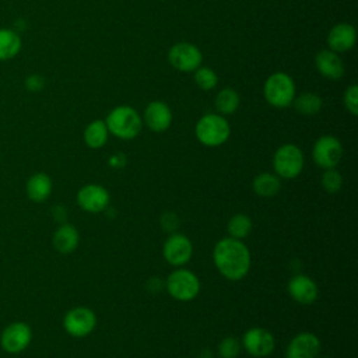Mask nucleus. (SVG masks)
Here are the masks:
<instances>
[{
	"mask_svg": "<svg viewBox=\"0 0 358 358\" xmlns=\"http://www.w3.org/2000/svg\"><path fill=\"white\" fill-rule=\"evenodd\" d=\"M239 103H241V99L238 92L229 87L222 88L215 96V109L222 116L232 115L234 112H236V109L239 108Z\"/></svg>",
	"mask_w": 358,
	"mask_h": 358,
	"instance_id": "25",
	"label": "nucleus"
},
{
	"mask_svg": "<svg viewBox=\"0 0 358 358\" xmlns=\"http://www.w3.org/2000/svg\"><path fill=\"white\" fill-rule=\"evenodd\" d=\"M165 288L173 299L179 302H189L199 295L201 284L192 270L176 267L165 280Z\"/></svg>",
	"mask_w": 358,
	"mask_h": 358,
	"instance_id": "4",
	"label": "nucleus"
},
{
	"mask_svg": "<svg viewBox=\"0 0 358 358\" xmlns=\"http://www.w3.org/2000/svg\"><path fill=\"white\" fill-rule=\"evenodd\" d=\"M343 157V145L340 140L331 134L320 136L312 148V158L317 166L323 169L336 168Z\"/></svg>",
	"mask_w": 358,
	"mask_h": 358,
	"instance_id": "10",
	"label": "nucleus"
},
{
	"mask_svg": "<svg viewBox=\"0 0 358 358\" xmlns=\"http://www.w3.org/2000/svg\"><path fill=\"white\" fill-rule=\"evenodd\" d=\"M126 164V157L123 154H115L109 158V165L113 168H122Z\"/></svg>",
	"mask_w": 358,
	"mask_h": 358,
	"instance_id": "33",
	"label": "nucleus"
},
{
	"mask_svg": "<svg viewBox=\"0 0 358 358\" xmlns=\"http://www.w3.org/2000/svg\"><path fill=\"white\" fill-rule=\"evenodd\" d=\"M164 287H165V282H162L159 278H151V280L147 282V288H148L151 292H159Z\"/></svg>",
	"mask_w": 358,
	"mask_h": 358,
	"instance_id": "34",
	"label": "nucleus"
},
{
	"mask_svg": "<svg viewBox=\"0 0 358 358\" xmlns=\"http://www.w3.org/2000/svg\"><path fill=\"white\" fill-rule=\"evenodd\" d=\"M315 64L317 71L329 80H340L345 73L341 57L330 49L320 50L315 57Z\"/></svg>",
	"mask_w": 358,
	"mask_h": 358,
	"instance_id": "18",
	"label": "nucleus"
},
{
	"mask_svg": "<svg viewBox=\"0 0 358 358\" xmlns=\"http://www.w3.org/2000/svg\"><path fill=\"white\" fill-rule=\"evenodd\" d=\"M320 185L327 193L334 194V193L340 192V189L343 186V176L336 168L324 169V172L320 178Z\"/></svg>",
	"mask_w": 358,
	"mask_h": 358,
	"instance_id": "28",
	"label": "nucleus"
},
{
	"mask_svg": "<svg viewBox=\"0 0 358 358\" xmlns=\"http://www.w3.org/2000/svg\"><path fill=\"white\" fill-rule=\"evenodd\" d=\"M213 262L224 278L239 281L248 275L252 257L249 248L243 241L227 236L215 243L213 249Z\"/></svg>",
	"mask_w": 358,
	"mask_h": 358,
	"instance_id": "1",
	"label": "nucleus"
},
{
	"mask_svg": "<svg viewBox=\"0 0 358 358\" xmlns=\"http://www.w3.org/2000/svg\"><path fill=\"white\" fill-rule=\"evenodd\" d=\"M77 204L81 210L96 214L105 211L110 203L109 192L98 183H87L77 192Z\"/></svg>",
	"mask_w": 358,
	"mask_h": 358,
	"instance_id": "13",
	"label": "nucleus"
},
{
	"mask_svg": "<svg viewBox=\"0 0 358 358\" xmlns=\"http://www.w3.org/2000/svg\"><path fill=\"white\" fill-rule=\"evenodd\" d=\"M196 138L206 147L222 145L231 134V126L220 113L203 115L194 126Z\"/></svg>",
	"mask_w": 358,
	"mask_h": 358,
	"instance_id": "3",
	"label": "nucleus"
},
{
	"mask_svg": "<svg viewBox=\"0 0 358 358\" xmlns=\"http://www.w3.org/2000/svg\"><path fill=\"white\" fill-rule=\"evenodd\" d=\"M96 326V316L92 309L87 306H76L66 312L63 317V327L71 337H87Z\"/></svg>",
	"mask_w": 358,
	"mask_h": 358,
	"instance_id": "8",
	"label": "nucleus"
},
{
	"mask_svg": "<svg viewBox=\"0 0 358 358\" xmlns=\"http://www.w3.org/2000/svg\"><path fill=\"white\" fill-rule=\"evenodd\" d=\"M168 60L172 67L182 73L194 71L201 66V50L190 42H178L171 46L168 52Z\"/></svg>",
	"mask_w": 358,
	"mask_h": 358,
	"instance_id": "9",
	"label": "nucleus"
},
{
	"mask_svg": "<svg viewBox=\"0 0 358 358\" xmlns=\"http://www.w3.org/2000/svg\"><path fill=\"white\" fill-rule=\"evenodd\" d=\"M162 256L169 264L183 267L193 256V243L186 235L172 232L162 246Z\"/></svg>",
	"mask_w": 358,
	"mask_h": 358,
	"instance_id": "12",
	"label": "nucleus"
},
{
	"mask_svg": "<svg viewBox=\"0 0 358 358\" xmlns=\"http://www.w3.org/2000/svg\"><path fill=\"white\" fill-rule=\"evenodd\" d=\"M242 348L255 358L270 355L275 348L274 336L264 327H250L245 331L241 340Z\"/></svg>",
	"mask_w": 358,
	"mask_h": 358,
	"instance_id": "11",
	"label": "nucleus"
},
{
	"mask_svg": "<svg viewBox=\"0 0 358 358\" xmlns=\"http://www.w3.org/2000/svg\"><path fill=\"white\" fill-rule=\"evenodd\" d=\"M357 41L355 28L348 22L336 24L327 34V45L329 49L341 53L354 48Z\"/></svg>",
	"mask_w": 358,
	"mask_h": 358,
	"instance_id": "17",
	"label": "nucleus"
},
{
	"mask_svg": "<svg viewBox=\"0 0 358 358\" xmlns=\"http://www.w3.org/2000/svg\"><path fill=\"white\" fill-rule=\"evenodd\" d=\"M264 99L274 108H287L295 98V83L287 73L277 71L267 77L263 87Z\"/></svg>",
	"mask_w": 358,
	"mask_h": 358,
	"instance_id": "5",
	"label": "nucleus"
},
{
	"mask_svg": "<svg viewBox=\"0 0 358 358\" xmlns=\"http://www.w3.org/2000/svg\"><path fill=\"white\" fill-rule=\"evenodd\" d=\"M80 243V234L78 229L69 222L60 224L52 236L53 248L62 255L73 253Z\"/></svg>",
	"mask_w": 358,
	"mask_h": 358,
	"instance_id": "19",
	"label": "nucleus"
},
{
	"mask_svg": "<svg viewBox=\"0 0 358 358\" xmlns=\"http://www.w3.org/2000/svg\"><path fill=\"white\" fill-rule=\"evenodd\" d=\"M287 291L289 296L301 305L313 303L319 295V288L316 282L305 274H295L294 277H291L287 284Z\"/></svg>",
	"mask_w": 358,
	"mask_h": 358,
	"instance_id": "15",
	"label": "nucleus"
},
{
	"mask_svg": "<svg viewBox=\"0 0 358 358\" xmlns=\"http://www.w3.org/2000/svg\"><path fill=\"white\" fill-rule=\"evenodd\" d=\"M241 350H242L241 341L234 336H228L222 338L218 344V355L221 358H236Z\"/></svg>",
	"mask_w": 358,
	"mask_h": 358,
	"instance_id": "29",
	"label": "nucleus"
},
{
	"mask_svg": "<svg viewBox=\"0 0 358 358\" xmlns=\"http://www.w3.org/2000/svg\"><path fill=\"white\" fill-rule=\"evenodd\" d=\"M194 81L197 84V87L203 91H210L213 88L217 87L218 84V76L214 70H211L210 67H204L200 66L199 69L194 70Z\"/></svg>",
	"mask_w": 358,
	"mask_h": 358,
	"instance_id": "27",
	"label": "nucleus"
},
{
	"mask_svg": "<svg viewBox=\"0 0 358 358\" xmlns=\"http://www.w3.org/2000/svg\"><path fill=\"white\" fill-rule=\"evenodd\" d=\"M143 123H145L150 130L162 133L172 124V110L164 101H151L144 109Z\"/></svg>",
	"mask_w": 358,
	"mask_h": 358,
	"instance_id": "14",
	"label": "nucleus"
},
{
	"mask_svg": "<svg viewBox=\"0 0 358 358\" xmlns=\"http://www.w3.org/2000/svg\"><path fill=\"white\" fill-rule=\"evenodd\" d=\"M52 213H53L55 220H57V221H63L67 217V211L64 210L63 206H56Z\"/></svg>",
	"mask_w": 358,
	"mask_h": 358,
	"instance_id": "35",
	"label": "nucleus"
},
{
	"mask_svg": "<svg viewBox=\"0 0 358 358\" xmlns=\"http://www.w3.org/2000/svg\"><path fill=\"white\" fill-rule=\"evenodd\" d=\"M180 221H179V217L172 213V211H168V213H164L161 215V227L166 231V232H175V229H178Z\"/></svg>",
	"mask_w": 358,
	"mask_h": 358,
	"instance_id": "31",
	"label": "nucleus"
},
{
	"mask_svg": "<svg viewBox=\"0 0 358 358\" xmlns=\"http://www.w3.org/2000/svg\"><path fill=\"white\" fill-rule=\"evenodd\" d=\"M43 85H45V80H43V77H41L38 74H31L25 78V88L28 91H34V92L41 91L43 88Z\"/></svg>",
	"mask_w": 358,
	"mask_h": 358,
	"instance_id": "32",
	"label": "nucleus"
},
{
	"mask_svg": "<svg viewBox=\"0 0 358 358\" xmlns=\"http://www.w3.org/2000/svg\"><path fill=\"white\" fill-rule=\"evenodd\" d=\"M105 123L109 133L115 137L120 140H131L141 131L143 117L134 108L119 105L108 113Z\"/></svg>",
	"mask_w": 358,
	"mask_h": 358,
	"instance_id": "2",
	"label": "nucleus"
},
{
	"mask_svg": "<svg viewBox=\"0 0 358 358\" xmlns=\"http://www.w3.org/2000/svg\"><path fill=\"white\" fill-rule=\"evenodd\" d=\"M108 137H109V130L106 127L105 120H101V119L92 120L90 124H87L84 130V143L87 144V147L92 150L103 147L108 141Z\"/></svg>",
	"mask_w": 358,
	"mask_h": 358,
	"instance_id": "23",
	"label": "nucleus"
},
{
	"mask_svg": "<svg viewBox=\"0 0 358 358\" xmlns=\"http://www.w3.org/2000/svg\"><path fill=\"white\" fill-rule=\"evenodd\" d=\"M53 190V182L45 172L32 173L25 183L27 197L34 203H42L49 199Z\"/></svg>",
	"mask_w": 358,
	"mask_h": 358,
	"instance_id": "20",
	"label": "nucleus"
},
{
	"mask_svg": "<svg viewBox=\"0 0 358 358\" xmlns=\"http://www.w3.org/2000/svg\"><path fill=\"white\" fill-rule=\"evenodd\" d=\"M287 358H288V357H287Z\"/></svg>",
	"mask_w": 358,
	"mask_h": 358,
	"instance_id": "37",
	"label": "nucleus"
},
{
	"mask_svg": "<svg viewBox=\"0 0 358 358\" xmlns=\"http://www.w3.org/2000/svg\"><path fill=\"white\" fill-rule=\"evenodd\" d=\"M320 358H331V357H320Z\"/></svg>",
	"mask_w": 358,
	"mask_h": 358,
	"instance_id": "36",
	"label": "nucleus"
},
{
	"mask_svg": "<svg viewBox=\"0 0 358 358\" xmlns=\"http://www.w3.org/2000/svg\"><path fill=\"white\" fill-rule=\"evenodd\" d=\"M32 341V329L22 320L7 324L0 334V347L10 355L21 354Z\"/></svg>",
	"mask_w": 358,
	"mask_h": 358,
	"instance_id": "7",
	"label": "nucleus"
},
{
	"mask_svg": "<svg viewBox=\"0 0 358 358\" xmlns=\"http://www.w3.org/2000/svg\"><path fill=\"white\" fill-rule=\"evenodd\" d=\"M227 229H228V234L231 238L242 241L250 235V232L253 229V222L249 215L239 213L229 218V221L227 224Z\"/></svg>",
	"mask_w": 358,
	"mask_h": 358,
	"instance_id": "26",
	"label": "nucleus"
},
{
	"mask_svg": "<svg viewBox=\"0 0 358 358\" xmlns=\"http://www.w3.org/2000/svg\"><path fill=\"white\" fill-rule=\"evenodd\" d=\"M343 102L345 109L351 113V115H357L358 113V87L355 84L350 85L343 96Z\"/></svg>",
	"mask_w": 358,
	"mask_h": 358,
	"instance_id": "30",
	"label": "nucleus"
},
{
	"mask_svg": "<svg viewBox=\"0 0 358 358\" xmlns=\"http://www.w3.org/2000/svg\"><path fill=\"white\" fill-rule=\"evenodd\" d=\"M294 108L298 113L305 116H313L317 115L323 106V101L317 94L313 92H303L294 98L292 101Z\"/></svg>",
	"mask_w": 358,
	"mask_h": 358,
	"instance_id": "24",
	"label": "nucleus"
},
{
	"mask_svg": "<svg viewBox=\"0 0 358 358\" xmlns=\"http://www.w3.org/2000/svg\"><path fill=\"white\" fill-rule=\"evenodd\" d=\"M252 189L260 197H274L281 189V180L275 173L262 172L255 176L252 182Z\"/></svg>",
	"mask_w": 358,
	"mask_h": 358,
	"instance_id": "22",
	"label": "nucleus"
},
{
	"mask_svg": "<svg viewBox=\"0 0 358 358\" xmlns=\"http://www.w3.org/2000/svg\"><path fill=\"white\" fill-rule=\"evenodd\" d=\"M320 340L310 331L298 333L287 347L288 358H316L320 352Z\"/></svg>",
	"mask_w": 358,
	"mask_h": 358,
	"instance_id": "16",
	"label": "nucleus"
},
{
	"mask_svg": "<svg viewBox=\"0 0 358 358\" xmlns=\"http://www.w3.org/2000/svg\"><path fill=\"white\" fill-rule=\"evenodd\" d=\"M305 165L302 150L291 143L280 145L273 155V169L280 179H295Z\"/></svg>",
	"mask_w": 358,
	"mask_h": 358,
	"instance_id": "6",
	"label": "nucleus"
},
{
	"mask_svg": "<svg viewBox=\"0 0 358 358\" xmlns=\"http://www.w3.org/2000/svg\"><path fill=\"white\" fill-rule=\"evenodd\" d=\"M22 48L20 34L13 28H0V62L14 59Z\"/></svg>",
	"mask_w": 358,
	"mask_h": 358,
	"instance_id": "21",
	"label": "nucleus"
}]
</instances>
